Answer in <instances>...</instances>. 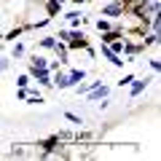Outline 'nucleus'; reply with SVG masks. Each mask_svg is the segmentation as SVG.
<instances>
[{
	"instance_id": "f257e3e1",
	"label": "nucleus",
	"mask_w": 161,
	"mask_h": 161,
	"mask_svg": "<svg viewBox=\"0 0 161 161\" xmlns=\"http://www.w3.org/2000/svg\"><path fill=\"white\" fill-rule=\"evenodd\" d=\"M99 51H102V57L108 59L113 67H124V62H126V59H121V57H118V51H115L110 43H102V40H99Z\"/></svg>"
},
{
	"instance_id": "f03ea898",
	"label": "nucleus",
	"mask_w": 161,
	"mask_h": 161,
	"mask_svg": "<svg viewBox=\"0 0 161 161\" xmlns=\"http://www.w3.org/2000/svg\"><path fill=\"white\" fill-rule=\"evenodd\" d=\"M70 51H75V48H89V38L83 32H80L78 27H73V35H70Z\"/></svg>"
},
{
	"instance_id": "7ed1b4c3",
	"label": "nucleus",
	"mask_w": 161,
	"mask_h": 161,
	"mask_svg": "<svg viewBox=\"0 0 161 161\" xmlns=\"http://www.w3.org/2000/svg\"><path fill=\"white\" fill-rule=\"evenodd\" d=\"M124 14H126V8L121 6V0H118V3H108V6L102 8V14H99V16H110V19H121V16H124Z\"/></svg>"
},
{
	"instance_id": "20e7f679",
	"label": "nucleus",
	"mask_w": 161,
	"mask_h": 161,
	"mask_svg": "<svg viewBox=\"0 0 161 161\" xmlns=\"http://www.w3.org/2000/svg\"><path fill=\"white\" fill-rule=\"evenodd\" d=\"M54 86H57V89H70V73L54 70Z\"/></svg>"
},
{
	"instance_id": "39448f33",
	"label": "nucleus",
	"mask_w": 161,
	"mask_h": 161,
	"mask_svg": "<svg viewBox=\"0 0 161 161\" xmlns=\"http://www.w3.org/2000/svg\"><path fill=\"white\" fill-rule=\"evenodd\" d=\"M108 94H110V89H108V86H102V83H99L97 89H92V92L86 94V99H92V102H99V99H105V97H108Z\"/></svg>"
},
{
	"instance_id": "423d86ee",
	"label": "nucleus",
	"mask_w": 161,
	"mask_h": 161,
	"mask_svg": "<svg viewBox=\"0 0 161 161\" xmlns=\"http://www.w3.org/2000/svg\"><path fill=\"white\" fill-rule=\"evenodd\" d=\"M99 35H102V38H99L102 43H115V40H121V38H124V30H118V27H115V30H108V32H99Z\"/></svg>"
},
{
	"instance_id": "0eeeda50",
	"label": "nucleus",
	"mask_w": 161,
	"mask_h": 161,
	"mask_svg": "<svg viewBox=\"0 0 161 161\" xmlns=\"http://www.w3.org/2000/svg\"><path fill=\"white\" fill-rule=\"evenodd\" d=\"M54 51H57V57H59V62H70V43L67 40H59L57 43V48H54Z\"/></svg>"
},
{
	"instance_id": "6e6552de",
	"label": "nucleus",
	"mask_w": 161,
	"mask_h": 161,
	"mask_svg": "<svg viewBox=\"0 0 161 161\" xmlns=\"http://www.w3.org/2000/svg\"><path fill=\"white\" fill-rule=\"evenodd\" d=\"M150 83V78H145V80H134L132 86H129V97H140V94L145 92V86Z\"/></svg>"
},
{
	"instance_id": "1a4fd4ad",
	"label": "nucleus",
	"mask_w": 161,
	"mask_h": 161,
	"mask_svg": "<svg viewBox=\"0 0 161 161\" xmlns=\"http://www.w3.org/2000/svg\"><path fill=\"white\" fill-rule=\"evenodd\" d=\"M59 11H62V0H46V14H48V16H57V14Z\"/></svg>"
},
{
	"instance_id": "9d476101",
	"label": "nucleus",
	"mask_w": 161,
	"mask_h": 161,
	"mask_svg": "<svg viewBox=\"0 0 161 161\" xmlns=\"http://www.w3.org/2000/svg\"><path fill=\"white\" fill-rule=\"evenodd\" d=\"M80 80H86L83 70H70V86H80Z\"/></svg>"
},
{
	"instance_id": "9b49d317",
	"label": "nucleus",
	"mask_w": 161,
	"mask_h": 161,
	"mask_svg": "<svg viewBox=\"0 0 161 161\" xmlns=\"http://www.w3.org/2000/svg\"><path fill=\"white\" fill-rule=\"evenodd\" d=\"M57 43H59V38H57V35H48V38H40V46H43V48H57Z\"/></svg>"
},
{
	"instance_id": "f8f14e48",
	"label": "nucleus",
	"mask_w": 161,
	"mask_h": 161,
	"mask_svg": "<svg viewBox=\"0 0 161 161\" xmlns=\"http://www.w3.org/2000/svg\"><path fill=\"white\" fill-rule=\"evenodd\" d=\"M40 145H43V150H46V153H51V150L59 145V137H48V140H43Z\"/></svg>"
},
{
	"instance_id": "ddd939ff",
	"label": "nucleus",
	"mask_w": 161,
	"mask_h": 161,
	"mask_svg": "<svg viewBox=\"0 0 161 161\" xmlns=\"http://www.w3.org/2000/svg\"><path fill=\"white\" fill-rule=\"evenodd\" d=\"M24 30H27V27H16V30H11V32H8V35H6V43H14V40H16V38H19V35H22V32H24Z\"/></svg>"
},
{
	"instance_id": "4468645a",
	"label": "nucleus",
	"mask_w": 161,
	"mask_h": 161,
	"mask_svg": "<svg viewBox=\"0 0 161 161\" xmlns=\"http://www.w3.org/2000/svg\"><path fill=\"white\" fill-rule=\"evenodd\" d=\"M94 27H97L99 32H108V30H113V27H110V22H108V19H97V22H94Z\"/></svg>"
},
{
	"instance_id": "2eb2a0df",
	"label": "nucleus",
	"mask_w": 161,
	"mask_h": 161,
	"mask_svg": "<svg viewBox=\"0 0 161 161\" xmlns=\"http://www.w3.org/2000/svg\"><path fill=\"white\" fill-rule=\"evenodd\" d=\"M30 64H35V67H51V64H48V62H46L43 57H38V54H35V57L30 59Z\"/></svg>"
},
{
	"instance_id": "dca6fc26",
	"label": "nucleus",
	"mask_w": 161,
	"mask_h": 161,
	"mask_svg": "<svg viewBox=\"0 0 161 161\" xmlns=\"http://www.w3.org/2000/svg\"><path fill=\"white\" fill-rule=\"evenodd\" d=\"M30 80H32V75H30V73H27V75H19V78H16V86H19V89H27Z\"/></svg>"
},
{
	"instance_id": "f3484780",
	"label": "nucleus",
	"mask_w": 161,
	"mask_h": 161,
	"mask_svg": "<svg viewBox=\"0 0 161 161\" xmlns=\"http://www.w3.org/2000/svg\"><path fill=\"white\" fill-rule=\"evenodd\" d=\"M64 118H67L70 124H75V126H80V124H83V118H80V115H75V113H70V110L64 113Z\"/></svg>"
},
{
	"instance_id": "a211bd4d",
	"label": "nucleus",
	"mask_w": 161,
	"mask_h": 161,
	"mask_svg": "<svg viewBox=\"0 0 161 161\" xmlns=\"http://www.w3.org/2000/svg\"><path fill=\"white\" fill-rule=\"evenodd\" d=\"M153 32H156V35L161 38V11L156 14V16H153Z\"/></svg>"
},
{
	"instance_id": "6ab92c4d",
	"label": "nucleus",
	"mask_w": 161,
	"mask_h": 161,
	"mask_svg": "<svg viewBox=\"0 0 161 161\" xmlns=\"http://www.w3.org/2000/svg\"><path fill=\"white\" fill-rule=\"evenodd\" d=\"M134 80H137V78H134V75H132V73H129V75H124V78H121V80H118V83H121V89H124V86H132Z\"/></svg>"
},
{
	"instance_id": "aec40b11",
	"label": "nucleus",
	"mask_w": 161,
	"mask_h": 161,
	"mask_svg": "<svg viewBox=\"0 0 161 161\" xmlns=\"http://www.w3.org/2000/svg\"><path fill=\"white\" fill-rule=\"evenodd\" d=\"M22 54H24V46H22V43H16V46L11 48V57H14V59H19Z\"/></svg>"
},
{
	"instance_id": "412c9836",
	"label": "nucleus",
	"mask_w": 161,
	"mask_h": 161,
	"mask_svg": "<svg viewBox=\"0 0 161 161\" xmlns=\"http://www.w3.org/2000/svg\"><path fill=\"white\" fill-rule=\"evenodd\" d=\"M16 99H22V102H24V99H30V92H27V89H19V86H16Z\"/></svg>"
},
{
	"instance_id": "4be33fe9",
	"label": "nucleus",
	"mask_w": 161,
	"mask_h": 161,
	"mask_svg": "<svg viewBox=\"0 0 161 161\" xmlns=\"http://www.w3.org/2000/svg\"><path fill=\"white\" fill-rule=\"evenodd\" d=\"M70 35H73V30H59L57 38H59V40H70Z\"/></svg>"
},
{
	"instance_id": "5701e85b",
	"label": "nucleus",
	"mask_w": 161,
	"mask_h": 161,
	"mask_svg": "<svg viewBox=\"0 0 161 161\" xmlns=\"http://www.w3.org/2000/svg\"><path fill=\"white\" fill-rule=\"evenodd\" d=\"M150 67H153L156 73H161V59H150Z\"/></svg>"
},
{
	"instance_id": "b1692460",
	"label": "nucleus",
	"mask_w": 161,
	"mask_h": 161,
	"mask_svg": "<svg viewBox=\"0 0 161 161\" xmlns=\"http://www.w3.org/2000/svg\"><path fill=\"white\" fill-rule=\"evenodd\" d=\"M73 6H80V3H92V0H70Z\"/></svg>"
},
{
	"instance_id": "393cba45",
	"label": "nucleus",
	"mask_w": 161,
	"mask_h": 161,
	"mask_svg": "<svg viewBox=\"0 0 161 161\" xmlns=\"http://www.w3.org/2000/svg\"><path fill=\"white\" fill-rule=\"evenodd\" d=\"M62 3H67V0H62Z\"/></svg>"
}]
</instances>
